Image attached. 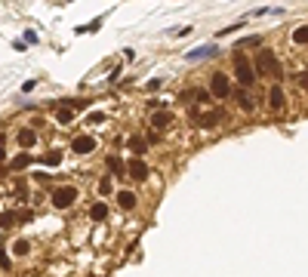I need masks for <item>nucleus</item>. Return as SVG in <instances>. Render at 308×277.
Masks as SVG:
<instances>
[{
	"instance_id": "obj_1",
	"label": "nucleus",
	"mask_w": 308,
	"mask_h": 277,
	"mask_svg": "<svg viewBox=\"0 0 308 277\" xmlns=\"http://www.w3.org/2000/svg\"><path fill=\"white\" fill-rule=\"evenodd\" d=\"M71 204H77V188H74V185H59V188H53V206L56 209H68Z\"/></svg>"
},
{
	"instance_id": "obj_2",
	"label": "nucleus",
	"mask_w": 308,
	"mask_h": 277,
	"mask_svg": "<svg viewBox=\"0 0 308 277\" xmlns=\"http://www.w3.org/2000/svg\"><path fill=\"white\" fill-rule=\"evenodd\" d=\"M231 92H235V89H231L228 74H225V71H216L213 77H210V96H213V99H228Z\"/></svg>"
},
{
	"instance_id": "obj_3",
	"label": "nucleus",
	"mask_w": 308,
	"mask_h": 277,
	"mask_svg": "<svg viewBox=\"0 0 308 277\" xmlns=\"http://www.w3.org/2000/svg\"><path fill=\"white\" fill-rule=\"evenodd\" d=\"M256 71L262 74V77H268V74H274V77H280V65H278V58H274L268 49H262L259 56H256Z\"/></svg>"
},
{
	"instance_id": "obj_4",
	"label": "nucleus",
	"mask_w": 308,
	"mask_h": 277,
	"mask_svg": "<svg viewBox=\"0 0 308 277\" xmlns=\"http://www.w3.org/2000/svg\"><path fill=\"white\" fill-rule=\"evenodd\" d=\"M235 74H237V83H240V87H253V83H256V68L247 62L244 56L235 58Z\"/></svg>"
},
{
	"instance_id": "obj_5",
	"label": "nucleus",
	"mask_w": 308,
	"mask_h": 277,
	"mask_svg": "<svg viewBox=\"0 0 308 277\" xmlns=\"http://www.w3.org/2000/svg\"><path fill=\"white\" fill-rule=\"evenodd\" d=\"M194 120H197L201 130H213V127H219V123L225 120V111H222V108H213V111H194Z\"/></svg>"
},
{
	"instance_id": "obj_6",
	"label": "nucleus",
	"mask_w": 308,
	"mask_h": 277,
	"mask_svg": "<svg viewBox=\"0 0 308 277\" xmlns=\"http://www.w3.org/2000/svg\"><path fill=\"white\" fill-rule=\"evenodd\" d=\"M127 175L132 182H145L148 179V163L142 160V157H132V160L127 163Z\"/></svg>"
},
{
	"instance_id": "obj_7",
	"label": "nucleus",
	"mask_w": 308,
	"mask_h": 277,
	"mask_svg": "<svg viewBox=\"0 0 308 277\" xmlns=\"http://www.w3.org/2000/svg\"><path fill=\"white\" fill-rule=\"evenodd\" d=\"M96 145H99V142L93 136H74L71 151H74V154H89V151H96Z\"/></svg>"
},
{
	"instance_id": "obj_8",
	"label": "nucleus",
	"mask_w": 308,
	"mask_h": 277,
	"mask_svg": "<svg viewBox=\"0 0 308 277\" xmlns=\"http://www.w3.org/2000/svg\"><path fill=\"white\" fill-rule=\"evenodd\" d=\"M268 105H271V111H284V108H287V96H284V89H280V87H271L268 89Z\"/></svg>"
},
{
	"instance_id": "obj_9",
	"label": "nucleus",
	"mask_w": 308,
	"mask_h": 277,
	"mask_svg": "<svg viewBox=\"0 0 308 277\" xmlns=\"http://www.w3.org/2000/svg\"><path fill=\"white\" fill-rule=\"evenodd\" d=\"M216 53H219L216 44H204V46H194V49H191L188 58H191V62H201V58H213Z\"/></svg>"
},
{
	"instance_id": "obj_10",
	"label": "nucleus",
	"mask_w": 308,
	"mask_h": 277,
	"mask_svg": "<svg viewBox=\"0 0 308 277\" xmlns=\"http://www.w3.org/2000/svg\"><path fill=\"white\" fill-rule=\"evenodd\" d=\"M15 139H19V148H22V151H25V148H34V145H37V132L31 130V127L19 130V136H15Z\"/></svg>"
},
{
	"instance_id": "obj_11",
	"label": "nucleus",
	"mask_w": 308,
	"mask_h": 277,
	"mask_svg": "<svg viewBox=\"0 0 308 277\" xmlns=\"http://www.w3.org/2000/svg\"><path fill=\"white\" fill-rule=\"evenodd\" d=\"M136 204H139V200H136L132 191H117V206L120 209H127V213H130V209H136Z\"/></svg>"
},
{
	"instance_id": "obj_12",
	"label": "nucleus",
	"mask_w": 308,
	"mask_h": 277,
	"mask_svg": "<svg viewBox=\"0 0 308 277\" xmlns=\"http://www.w3.org/2000/svg\"><path fill=\"white\" fill-rule=\"evenodd\" d=\"M19 219H28V216H19V213H10V209H6V213H0V231H6V228H13V225L15 222H19Z\"/></svg>"
},
{
	"instance_id": "obj_13",
	"label": "nucleus",
	"mask_w": 308,
	"mask_h": 277,
	"mask_svg": "<svg viewBox=\"0 0 308 277\" xmlns=\"http://www.w3.org/2000/svg\"><path fill=\"white\" fill-rule=\"evenodd\" d=\"M170 123H173V114L170 111H154L151 114V127L154 130H163V127H170Z\"/></svg>"
},
{
	"instance_id": "obj_14",
	"label": "nucleus",
	"mask_w": 308,
	"mask_h": 277,
	"mask_svg": "<svg viewBox=\"0 0 308 277\" xmlns=\"http://www.w3.org/2000/svg\"><path fill=\"white\" fill-rule=\"evenodd\" d=\"M108 170H111L114 175H117V179H123V173H127V166H123V160H120V157L117 154H108Z\"/></svg>"
},
{
	"instance_id": "obj_15",
	"label": "nucleus",
	"mask_w": 308,
	"mask_h": 277,
	"mask_svg": "<svg viewBox=\"0 0 308 277\" xmlns=\"http://www.w3.org/2000/svg\"><path fill=\"white\" fill-rule=\"evenodd\" d=\"M231 96H235V102L244 108V111H253V96H249L247 89H237V92H231Z\"/></svg>"
},
{
	"instance_id": "obj_16",
	"label": "nucleus",
	"mask_w": 308,
	"mask_h": 277,
	"mask_svg": "<svg viewBox=\"0 0 308 277\" xmlns=\"http://www.w3.org/2000/svg\"><path fill=\"white\" fill-rule=\"evenodd\" d=\"M56 120H59L62 127H65V123H71V120H74V108H68V105H62L59 111H56Z\"/></svg>"
},
{
	"instance_id": "obj_17",
	"label": "nucleus",
	"mask_w": 308,
	"mask_h": 277,
	"mask_svg": "<svg viewBox=\"0 0 308 277\" xmlns=\"http://www.w3.org/2000/svg\"><path fill=\"white\" fill-rule=\"evenodd\" d=\"M130 148L136 151V154H145V151H148V139H142V136H130Z\"/></svg>"
},
{
	"instance_id": "obj_18",
	"label": "nucleus",
	"mask_w": 308,
	"mask_h": 277,
	"mask_svg": "<svg viewBox=\"0 0 308 277\" xmlns=\"http://www.w3.org/2000/svg\"><path fill=\"white\" fill-rule=\"evenodd\" d=\"M89 216H93L96 222H102L105 216H108V206L102 204V200H99V204H93V206H89Z\"/></svg>"
},
{
	"instance_id": "obj_19",
	"label": "nucleus",
	"mask_w": 308,
	"mask_h": 277,
	"mask_svg": "<svg viewBox=\"0 0 308 277\" xmlns=\"http://www.w3.org/2000/svg\"><path fill=\"white\" fill-rule=\"evenodd\" d=\"M40 163H44V166H59L62 163V154H59V151H49V154L40 157Z\"/></svg>"
},
{
	"instance_id": "obj_20",
	"label": "nucleus",
	"mask_w": 308,
	"mask_h": 277,
	"mask_svg": "<svg viewBox=\"0 0 308 277\" xmlns=\"http://www.w3.org/2000/svg\"><path fill=\"white\" fill-rule=\"evenodd\" d=\"M293 44H308V25H302V28L293 31Z\"/></svg>"
},
{
	"instance_id": "obj_21",
	"label": "nucleus",
	"mask_w": 308,
	"mask_h": 277,
	"mask_svg": "<svg viewBox=\"0 0 308 277\" xmlns=\"http://www.w3.org/2000/svg\"><path fill=\"white\" fill-rule=\"evenodd\" d=\"M28 163H31V157H28V154H19V157H15V160L10 163V170H25Z\"/></svg>"
},
{
	"instance_id": "obj_22",
	"label": "nucleus",
	"mask_w": 308,
	"mask_h": 277,
	"mask_svg": "<svg viewBox=\"0 0 308 277\" xmlns=\"http://www.w3.org/2000/svg\"><path fill=\"white\" fill-rule=\"evenodd\" d=\"M13 249H15V256H22V259H25V256L31 253V243H28V240H19V243H15Z\"/></svg>"
},
{
	"instance_id": "obj_23",
	"label": "nucleus",
	"mask_w": 308,
	"mask_h": 277,
	"mask_svg": "<svg viewBox=\"0 0 308 277\" xmlns=\"http://www.w3.org/2000/svg\"><path fill=\"white\" fill-rule=\"evenodd\" d=\"M108 191H111V179H108V175H105V179L99 182V194H108Z\"/></svg>"
},
{
	"instance_id": "obj_24",
	"label": "nucleus",
	"mask_w": 308,
	"mask_h": 277,
	"mask_svg": "<svg viewBox=\"0 0 308 277\" xmlns=\"http://www.w3.org/2000/svg\"><path fill=\"white\" fill-rule=\"evenodd\" d=\"M0 268H10V256H6L3 247H0Z\"/></svg>"
},
{
	"instance_id": "obj_25",
	"label": "nucleus",
	"mask_w": 308,
	"mask_h": 277,
	"mask_svg": "<svg viewBox=\"0 0 308 277\" xmlns=\"http://www.w3.org/2000/svg\"><path fill=\"white\" fill-rule=\"evenodd\" d=\"M6 160V148H3V136H0V163Z\"/></svg>"
},
{
	"instance_id": "obj_26",
	"label": "nucleus",
	"mask_w": 308,
	"mask_h": 277,
	"mask_svg": "<svg viewBox=\"0 0 308 277\" xmlns=\"http://www.w3.org/2000/svg\"><path fill=\"white\" fill-rule=\"evenodd\" d=\"M0 240H3V231H0Z\"/></svg>"
}]
</instances>
